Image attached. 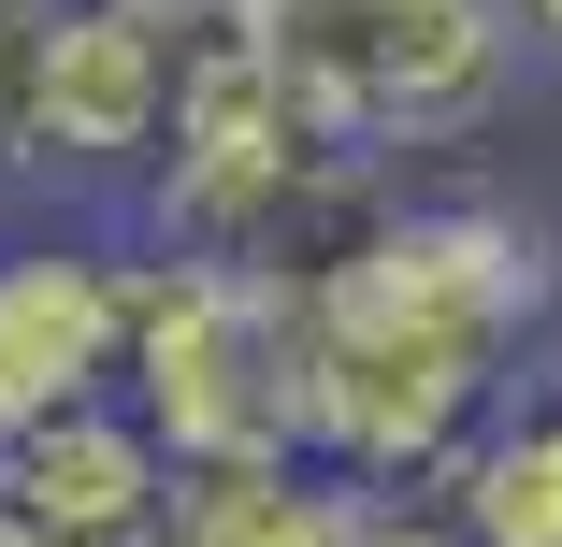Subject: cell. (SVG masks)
Listing matches in <instances>:
<instances>
[{
    "label": "cell",
    "instance_id": "cell-1",
    "mask_svg": "<svg viewBox=\"0 0 562 547\" xmlns=\"http://www.w3.org/2000/svg\"><path fill=\"white\" fill-rule=\"evenodd\" d=\"M303 303V461L361 490H447L491 432L505 361L548 332V246L491 202H390Z\"/></svg>",
    "mask_w": 562,
    "mask_h": 547
},
{
    "label": "cell",
    "instance_id": "cell-2",
    "mask_svg": "<svg viewBox=\"0 0 562 547\" xmlns=\"http://www.w3.org/2000/svg\"><path fill=\"white\" fill-rule=\"evenodd\" d=\"M246 30L331 145L418 159V145H462L505 116L533 15L519 0H246Z\"/></svg>",
    "mask_w": 562,
    "mask_h": 547
},
{
    "label": "cell",
    "instance_id": "cell-3",
    "mask_svg": "<svg viewBox=\"0 0 562 547\" xmlns=\"http://www.w3.org/2000/svg\"><path fill=\"white\" fill-rule=\"evenodd\" d=\"M131 403L159 418L173 461L303 447V303H289V274L159 246L145 260V317H131Z\"/></svg>",
    "mask_w": 562,
    "mask_h": 547
},
{
    "label": "cell",
    "instance_id": "cell-4",
    "mask_svg": "<svg viewBox=\"0 0 562 547\" xmlns=\"http://www.w3.org/2000/svg\"><path fill=\"white\" fill-rule=\"evenodd\" d=\"M232 44H246V0H72L58 58H44V173L145 187Z\"/></svg>",
    "mask_w": 562,
    "mask_h": 547
},
{
    "label": "cell",
    "instance_id": "cell-5",
    "mask_svg": "<svg viewBox=\"0 0 562 547\" xmlns=\"http://www.w3.org/2000/svg\"><path fill=\"white\" fill-rule=\"evenodd\" d=\"M131 317H145V260H116V246H15L0 260V447L131 389Z\"/></svg>",
    "mask_w": 562,
    "mask_h": 547
},
{
    "label": "cell",
    "instance_id": "cell-6",
    "mask_svg": "<svg viewBox=\"0 0 562 547\" xmlns=\"http://www.w3.org/2000/svg\"><path fill=\"white\" fill-rule=\"evenodd\" d=\"M173 476L188 461L159 447V418L131 389H101V403H72V418H44V432L0 447V490H15L44 533H72V547H145L159 504H173Z\"/></svg>",
    "mask_w": 562,
    "mask_h": 547
},
{
    "label": "cell",
    "instance_id": "cell-7",
    "mask_svg": "<svg viewBox=\"0 0 562 547\" xmlns=\"http://www.w3.org/2000/svg\"><path fill=\"white\" fill-rule=\"evenodd\" d=\"M347 533H361V476L274 447V461H188L145 547H347Z\"/></svg>",
    "mask_w": 562,
    "mask_h": 547
},
{
    "label": "cell",
    "instance_id": "cell-8",
    "mask_svg": "<svg viewBox=\"0 0 562 547\" xmlns=\"http://www.w3.org/2000/svg\"><path fill=\"white\" fill-rule=\"evenodd\" d=\"M447 518H462L476 547H562V403L476 432V461L447 476Z\"/></svg>",
    "mask_w": 562,
    "mask_h": 547
},
{
    "label": "cell",
    "instance_id": "cell-9",
    "mask_svg": "<svg viewBox=\"0 0 562 547\" xmlns=\"http://www.w3.org/2000/svg\"><path fill=\"white\" fill-rule=\"evenodd\" d=\"M72 0H0V187L44 173V58H58Z\"/></svg>",
    "mask_w": 562,
    "mask_h": 547
},
{
    "label": "cell",
    "instance_id": "cell-10",
    "mask_svg": "<svg viewBox=\"0 0 562 547\" xmlns=\"http://www.w3.org/2000/svg\"><path fill=\"white\" fill-rule=\"evenodd\" d=\"M347 547H476V533L447 518V490H432V504H418V490H361V533H347Z\"/></svg>",
    "mask_w": 562,
    "mask_h": 547
},
{
    "label": "cell",
    "instance_id": "cell-11",
    "mask_svg": "<svg viewBox=\"0 0 562 547\" xmlns=\"http://www.w3.org/2000/svg\"><path fill=\"white\" fill-rule=\"evenodd\" d=\"M0 547H72V533H44V518H30L15 490H0Z\"/></svg>",
    "mask_w": 562,
    "mask_h": 547
},
{
    "label": "cell",
    "instance_id": "cell-12",
    "mask_svg": "<svg viewBox=\"0 0 562 547\" xmlns=\"http://www.w3.org/2000/svg\"><path fill=\"white\" fill-rule=\"evenodd\" d=\"M519 15H533V30H548V44H562V0H519Z\"/></svg>",
    "mask_w": 562,
    "mask_h": 547
}]
</instances>
